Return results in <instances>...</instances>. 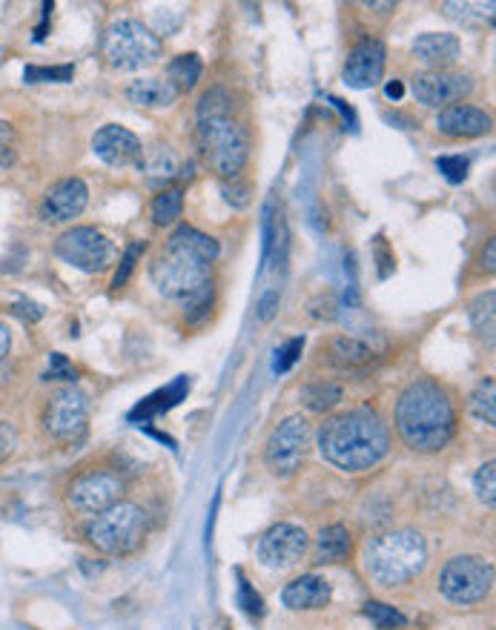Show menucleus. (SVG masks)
Wrapping results in <instances>:
<instances>
[{
    "label": "nucleus",
    "instance_id": "15",
    "mask_svg": "<svg viewBox=\"0 0 496 630\" xmlns=\"http://www.w3.org/2000/svg\"><path fill=\"white\" fill-rule=\"evenodd\" d=\"M385 63H388V52L385 43L376 38H365L350 49L345 63V84L353 89H373L382 84L385 78Z\"/></svg>",
    "mask_w": 496,
    "mask_h": 630
},
{
    "label": "nucleus",
    "instance_id": "38",
    "mask_svg": "<svg viewBox=\"0 0 496 630\" xmlns=\"http://www.w3.org/2000/svg\"><path fill=\"white\" fill-rule=\"evenodd\" d=\"M141 252H144V244H132L130 250L124 252V258H121V267H118V273L112 278V287L115 290H121L127 281H130L132 270H135V264H138V258H141Z\"/></svg>",
    "mask_w": 496,
    "mask_h": 630
},
{
    "label": "nucleus",
    "instance_id": "22",
    "mask_svg": "<svg viewBox=\"0 0 496 630\" xmlns=\"http://www.w3.org/2000/svg\"><path fill=\"white\" fill-rule=\"evenodd\" d=\"M350 530L345 525H327L316 536V550H313V562L316 565H336L350 556Z\"/></svg>",
    "mask_w": 496,
    "mask_h": 630
},
{
    "label": "nucleus",
    "instance_id": "33",
    "mask_svg": "<svg viewBox=\"0 0 496 630\" xmlns=\"http://www.w3.org/2000/svg\"><path fill=\"white\" fill-rule=\"evenodd\" d=\"M474 487H476L479 502L488 504V507L494 510V504H496V464L494 462L482 464V467L476 470Z\"/></svg>",
    "mask_w": 496,
    "mask_h": 630
},
{
    "label": "nucleus",
    "instance_id": "28",
    "mask_svg": "<svg viewBox=\"0 0 496 630\" xmlns=\"http://www.w3.org/2000/svg\"><path fill=\"white\" fill-rule=\"evenodd\" d=\"M330 358L339 367H362L373 358V350L356 338H333L330 341Z\"/></svg>",
    "mask_w": 496,
    "mask_h": 630
},
{
    "label": "nucleus",
    "instance_id": "21",
    "mask_svg": "<svg viewBox=\"0 0 496 630\" xmlns=\"http://www.w3.org/2000/svg\"><path fill=\"white\" fill-rule=\"evenodd\" d=\"M127 98L144 109H167L178 101V92L167 78H141L127 86Z\"/></svg>",
    "mask_w": 496,
    "mask_h": 630
},
{
    "label": "nucleus",
    "instance_id": "31",
    "mask_svg": "<svg viewBox=\"0 0 496 630\" xmlns=\"http://www.w3.org/2000/svg\"><path fill=\"white\" fill-rule=\"evenodd\" d=\"M365 616L376 630H402L408 625V616L399 613L396 608H390V605H385V602H367Z\"/></svg>",
    "mask_w": 496,
    "mask_h": 630
},
{
    "label": "nucleus",
    "instance_id": "36",
    "mask_svg": "<svg viewBox=\"0 0 496 630\" xmlns=\"http://www.w3.org/2000/svg\"><path fill=\"white\" fill-rule=\"evenodd\" d=\"M238 608L244 610L250 619H259L261 613H264V602H261V596L256 590L250 588V582L244 579V576H238Z\"/></svg>",
    "mask_w": 496,
    "mask_h": 630
},
{
    "label": "nucleus",
    "instance_id": "30",
    "mask_svg": "<svg viewBox=\"0 0 496 630\" xmlns=\"http://www.w3.org/2000/svg\"><path fill=\"white\" fill-rule=\"evenodd\" d=\"M494 301V290H488L471 304V321H474L476 336L485 338L488 344H494Z\"/></svg>",
    "mask_w": 496,
    "mask_h": 630
},
{
    "label": "nucleus",
    "instance_id": "39",
    "mask_svg": "<svg viewBox=\"0 0 496 630\" xmlns=\"http://www.w3.org/2000/svg\"><path fill=\"white\" fill-rule=\"evenodd\" d=\"M302 350H304V338H293V341H287V344L281 347L279 358H276V373H287V370L299 361Z\"/></svg>",
    "mask_w": 496,
    "mask_h": 630
},
{
    "label": "nucleus",
    "instance_id": "29",
    "mask_svg": "<svg viewBox=\"0 0 496 630\" xmlns=\"http://www.w3.org/2000/svg\"><path fill=\"white\" fill-rule=\"evenodd\" d=\"M442 9L451 21L462 23V26L494 21V3H445Z\"/></svg>",
    "mask_w": 496,
    "mask_h": 630
},
{
    "label": "nucleus",
    "instance_id": "8",
    "mask_svg": "<svg viewBox=\"0 0 496 630\" xmlns=\"http://www.w3.org/2000/svg\"><path fill=\"white\" fill-rule=\"evenodd\" d=\"M127 490V482L121 476V470L98 464V467H87L81 473H75L69 484H66V504L72 513L81 516H98L107 507L121 502Z\"/></svg>",
    "mask_w": 496,
    "mask_h": 630
},
{
    "label": "nucleus",
    "instance_id": "17",
    "mask_svg": "<svg viewBox=\"0 0 496 630\" xmlns=\"http://www.w3.org/2000/svg\"><path fill=\"white\" fill-rule=\"evenodd\" d=\"M92 149L95 155L109 164V167H132V164H141L144 161V147H141V138L130 132L127 126L107 124L101 126L92 138Z\"/></svg>",
    "mask_w": 496,
    "mask_h": 630
},
{
    "label": "nucleus",
    "instance_id": "12",
    "mask_svg": "<svg viewBox=\"0 0 496 630\" xmlns=\"http://www.w3.org/2000/svg\"><path fill=\"white\" fill-rule=\"evenodd\" d=\"M55 255L81 273L101 275L115 261V244L95 227H72L55 241Z\"/></svg>",
    "mask_w": 496,
    "mask_h": 630
},
{
    "label": "nucleus",
    "instance_id": "7",
    "mask_svg": "<svg viewBox=\"0 0 496 630\" xmlns=\"http://www.w3.org/2000/svg\"><path fill=\"white\" fill-rule=\"evenodd\" d=\"M161 38L152 35L141 21L121 18L109 23L101 35V55L118 72H138L161 58Z\"/></svg>",
    "mask_w": 496,
    "mask_h": 630
},
{
    "label": "nucleus",
    "instance_id": "23",
    "mask_svg": "<svg viewBox=\"0 0 496 630\" xmlns=\"http://www.w3.org/2000/svg\"><path fill=\"white\" fill-rule=\"evenodd\" d=\"M167 247H175V250H184V252H190V255H198V258H201V261H207V264H213L218 255H221V247H218L216 238H210V235L198 232L195 227H187V224H181V227L170 235Z\"/></svg>",
    "mask_w": 496,
    "mask_h": 630
},
{
    "label": "nucleus",
    "instance_id": "35",
    "mask_svg": "<svg viewBox=\"0 0 496 630\" xmlns=\"http://www.w3.org/2000/svg\"><path fill=\"white\" fill-rule=\"evenodd\" d=\"M18 161V132L15 126L0 121V169H9Z\"/></svg>",
    "mask_w": 496,
    "mask_h": 630
},
{
    "label": "nucleus",
    "instance_id": "34",
    "mask_svg": "<svg viewBox=\"0 0 496 630\" xmlns=\"http://www.w3.org/2000/svg\"><path fill=\"white\" fill-rule=\"evenodd\" d=\"M72 75H75L72 66H52V69H46V66H26V72H23V78L29 84H46V81L66 84V81H72Z\"/></svg>",
    "mask_w": 496,
    "mask_h": 630
},
{
    "label": "nucleus",
    "instance_id": "26",
    "mask_svg": "<svg viewBox=\"0 0 496 630\" xmlns=\"http://www.w3.org/2000/svg\"><path fill=\"white\" fill-rule=\"evenodd\" d=\"M302 401L313 413H327L342 401V387L333 381H310L302 390Z\"/></svg>",
    "mask_w": 496,
    "mask_h": 630
},
{
    "label": "nucleus",
    "instance_id": "19",
    "mask_svg": "<svg viewBox=\"0 0 496 630\" xmlns=\"http://www.w3.org/2000/svg\"><path fill=\"white\" fill-rule=\"evenodd\" d=\"M330 599H333L330 582L322 576H313V573L293 579L287 588L281 590V602H284V608L290 610H322L330 605Z\"/></svg>",
    "mask_w": 496,
    "mask_h": 630
},
{
    "label": "nucleus",
    "instance_id": "18",
    "mask_svg": "<svg viewBox=\"0 0 496 630\" xmlns=\"http://www.w3.org/2000/svg\"><path fill=\"white\" fill-rule=\"evenodd\" d=\"M491 115L485 109L471 104H451L439 109L436 115V132L451 141H471L491 132Z\"/></svg>",
    "mask_w": 496,
    "mask_h": 630
},
{
    "label": "nucleus",
    "instance_id": "16",
    "mask_svg": "<svg viewBox=\"0 0 496 630\" xmlns=\"http://www.w3.org/2000/svg\"><path fill=\"white\" fill-rule=\"evenodd\" d=\"M89 204V187L78 178H61L58 184L46 189L44 201H41V215L49 224H69L72 218H78L87 210Z\"/></svg>",
    "mask_w": 496,
    "mask_h": 630
},
{
    "label": "nucleus",
    "instance_id": "20",
    "mask_svg": "<svg viewBox=\"0 0 496 630\" xmlns=\"http://www.w3.org/2000/svg\"><path fill=\"white\" fill-rule=\"evenodd\" d=\"M413 55L431 69H451L462 55V43L448 32H425L413 41Z\"/></svg>",
    "mask_w": 496,
    "mask_h": 630
},
{
    "label": "nucleus",
    "instance_id": "45",
    "mask_svg": "<svg viewBox=\"0 0 496 630\" xmlns=\"http://www.w3.org/2000/svg\"><path fill=\"white\" fill-rule=\"evenodd\" d=\"M494 250H496V244L494 241H488V250H485V255H482V264H485V270H488V273H494Z\"/></svg>",
    "mask_w": 496,
    "mask_h": 630
},
{
    "label": "nucleus",
    "instance_id": "5",
    "mask_svg": "<svg viewBox=\"0 0 496 630\" xmlns=\"http://www.w3.org/2000/svg\"><path fill=\"white\" fill-rule=\"evenodd\" d=\"M150 513L135 502H118L92 516L84 530L87 542L107 556H132L150 536Z\"/></svg>",
    "mask_w": 496,
    "mask_h": 630
},
{
    "label": "nucleus",
    "instance_id": "3",
    "mask_svg": "<svg viewBox=\"0 0 496 630\" xmlns=\"http://www.w3.org/2000/svg\"><path fill=\"white\" fill-rule=\"evenodd\" d=\"M198 152L204 164L221 178H233L247 167L250 132L233 115V98L224 89H210L198 104Z\"/></svg>",
    "mask_w": 496,
    "mask_h": 630
},
{
    "label": "nucleus",
    "instance_id": "44",
    "mask_svg": "<svg viewBox=\"0 0 496 630\" xmlns=\"http://www.w3.org/2000/svg\"><path fill=\"white\" fill-rule=\"evenodd\" d=\"M9 350H12V333H9V327H6V324H0V364L6 361Z\"/></svg>",
    "mask_w": 496,
    "mask_h": 630
},
{
    "label": "nucleus",
    "instance_id": "41",
    "mask_svg": "<svg viewBox=\"0 0 496 630\" xmlns=\"http://www.w3.org/2000/svg\"><path fill=\"white\" fill-rule=\"evenodd\" d=\"M12 313L21 315L23 321H29V324H35V321L44 318V310H41L38 304H32V301H15V304H12Z\"/></svg>",
    "mask_w": 496,
    "mask_h": 630
},
{
    "label": "nucleus",
    "instance_id": "13",
    "mask_svg": "<svg viewBox=\"0 0 496 630\" xmlns=\"http://www.w3.org/2000/svg\"><path fill=\"white\" fill-rule=\"evenodd\" d=\"M410 89H413V98L422 106L445 109V106L459 104L462 98H468L474 92V81H471V75L451 72V69H428L413 78Z\"/></svg>",
    "mask_w": 496,
    "mask_h": 630
},
{
    "label": "nucleus",
    "instance_id": "11",
    "mask_svg": "<svg viewBox=\"0 0 496 630\" xmlns=\"http://www.w3.org/2000/svg\"><path fill=\"white\" fill-rule=\"evenodd\" d=\"M494 585V567L482 556H453L439 573V590L453 605H476Z\"/></svg>",
    "mask_w": 496,
    "mask_h": 630
},
{
    "label": "nucleus",
    "instance_id": "9",
    "mask_svg": "<svg viewBox=\"0 0 496 630\" xmlns=\"http://www.w3.org/2000/svg\"><path fill=\"white\" fill-rule=\"evenodd\" d=\"M41 424H44L46 436L58 444H75L78 439H84L89 424L87 396L72 384L52 390L41 410Z\"/></svg>",
    "mask_w": 496,
    "mask_h": 630
},
{
    "label": "nucleus",
    "instance_id": "6",
    "mask_svg": "<svg viewBox=\"0 0 496 630\" xmlns=\"http://www.w3.org/2000/svg\"><path fill=\"white\" fill-rule=\"evenodd\" d=\"M150 278L161 290V295H167L173 301H184V307L216 295L213 264L201 261L198 255H190V252L175 250V247H167L164 255H158L152 261Z\"/></svg>",
    "mask_w": 496,
    "mask_h": 630
},
{
    "label": "nucleus",
    "instance_id": "14",
    "mask_svg": "<svg viewBox=\"0 0 496 630\" xmlns=\"http://www.w3.org/2000/svg\"><path fill=\"white\" fill-rule=\"evenodd\" d=\"M307 547H310V539L299 525H290V522H281V525L270 527L264 536L259 539V547H256V556L264 567H273V570H287V567H296L307 556Z\"/></svg>",
    "mask_w": 496,
    "mask_h": 630
},
{
    "label": "nucleus",
    "instance_id": "42",
    "mask_svg": "<svg viewBox=\"0 0 496 630\" xmlns=\"http://www.w3.org/2000/svg\"><path fill=\"white\" fill-rule=\"evenodd\" d=\"M12 450H15V436H12V430L0 421V464L9 462Z\"/></svg>",
    "mask_w": 496,
    "mask_h": 630
},
{
    "label": "nucleus",
    "instance_id": "46",
    "mask_svg": "<svg viewBox=\"0 0 496 630\" xmlns=\"http://www.w3.org/2000/svg\"><path fill=\"white\" fill-rule=\"evenodd\" d=\"M385 92H388V98H402V84H399V81H393V84H388Z\"/></svg>",
    "mask_w": 496,
    "mask_h": 630
},
{
    "label": "nucleus",
    "instance_id": "43",
    "mask_svg": "<svg viewBox=\"0 0 496 630\" xmlns=\"http://www.w3.org/2000/svg\"><path fill=\"white\" fill-rule=\"evenodd\" d=\"M276 304H279V293H267V295H264V298H261V304H259V318H261V321L273 318V313H276Z\"/></svg>",
    "mask_w": 496,
    "mask_h": 630
},
{
    "label": "nucleus",
    "instance_id": "25",
    "mask_svg": "<svg viewBox=\"0 0 496 630\" xmlns=\"http://www.w3.org/2000/svg\"><path fill=\"white\" fill-rule=\"evenodd\" d=\"M201 72H204L201 58H198L195 52H184V55L173 58L170 66H167V81L175 86L178 95H181V92H193L195 84L201 81Z\"/></svg>",
    "mask_w": 496,
    "mask_h": 630
},
{
    "label": "nucleus",
    "instance_id": "2",
    "mask_svg": "<svg viewBox=\"0 0 496 630\" xmlns=\"http://www.w3.org/2000/svg\"><path fill=\"white\" fill-rule=\"evenodd\" d=\"M319 450L327 462L347 473L370 470L388 456V424L373 410H350L330 416L319 427Z\"/></svg>",
    "mask_w": 496,
    "mask_h": 630
},
{
    "label": "nucleus",
    "instance_id": "10",
    "mask_svg": "<svg viewBox=\"0 0 496 630\" xmlns=\"http://www.w3.org/2000/svg\"><path fill=\"white\" fill-rule=\"evenodd\" d=\"M310 444H313V424L304 416H290L281 421L264 447V462L270 473L279 479L296 476L310 453Z\"/></svg>",
    "mask_w": 496,
    "mask_h": 630
},
{
    "label": "nucleus",
    "instance_id": "27",
    "mask_svg": "<svg viewBox=\"0 0 496 630\" xmlns=\"http://www.w3.org/2000/svg\"><path fill=\"white\" fill-rule=\"evenodd\" d=\"M181 210H184V192L181 189H164L152 201V224L155 227H170L181 218Z\"/></svg>",
    "mask_w": 496,
    "mask_h": 630
},
{
    "label": "nucleus",
    "instance_id": "24",
    "mask_svg": "<svg viewBox=\"0 0 496 630\" xmlns=\"http://www.w3.org/2000/svg\"><path fill=\"white\" fill-rule=\"evenodd\" d=\"M187 390H190V378L181 376L175 384H170L167 390H158L155 396L141 401V404H138V407L130 413V419L144 421V419H152V416H158L161 410H170L173 404H178V401L187 396Z\"/></svg>",
    "mask_w": 496,
    "mask_h": 630
},
{
    "label": "nucleus",
    "instance_id": "40",
    "mask_svg": "<svg viewBox=\"0 0 496 630\" xmlns=\"http://www.w3.org/2000/svg\"><path fill=\"white\" fill-rule=\"evenodd\" d=\"M46 378H52V381H72L75 370H72V364L61 353H55V356L49 358V373H46Z\"/></svg>",
    "mask_w": 496,
    "mask_h": 630
},
{
    "label": "nucleus",
    "instance_id": "1",
    "mask_svg": "<svg viewBox=\"0 0 496 630\" xmlns=\"http://www.w3.org/2000/svg\"><path fill=\"white\" fill-rule=\"evenodd\" d=\"M396 430L413 453L433 456L445 450L456 430L451 393L433 378L410 381L396 401Z\"/></svg>",
    "mask_w": 496,
    "mask_h": 630
},
{
    "label": "nucleus",
    "instance_id": "37",
    "mask_svg": "<svg viewBox=\"0 0 496 630\" xmlns=\"http://www.w3.org/2000/svg\"><path fill=\"white\" fill-rule=\"evenodd\" d=\"M436 167L451 184H462L468 178V158H462V155H445L436 161Z\"/></svg>",
    "mask_w": 496,
    "mask_h": 630
},
{
    "label": "nucleus",
    "instance_id": "32",
    "mask_svg": "<svg viewBox=\"0 0 496 630\" xmlns=\"http://www.w3.org/2000/svg\"><path fill=\"white\" fill-rule=\"evenodd\" d=\"M471 413L476 419L485 421V424H494L496 421V404H494V378H482L476 384L474 396H471Z\"/></svg>",
    "mask_w": 496,
    "mask_h": 630
},
{
    "label": "nucleus",
    "instance_id": "4",
    "mask_svg": "<svg viewBox=\"0 0 496 630\" xmlns=\"http://www.w3.org/2000/svg\"><path fill=\"white\" fill-rule=\"evenodd\" d=\"M362 562L379 588H399L425 570L428 545L416 530H390L367 542Z\"/></svg>",
    "mask_w": 496,
    "mask_h": 630
}]
</instances>
